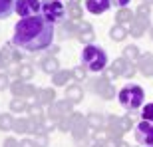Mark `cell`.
Wrapping results in <instances>:
<instances>
[{
	"label": "cell",
	"mask_w": 153,
	"mask_h": 147,
	"mask_svg": "<svg viewBox=\"0 0 153 147\" xmlns=\"http://www.w3.org/2000/svg\"><path fill=\"white\" fill-rule=\"evenodd\" d=\"M54 34H56L54 24H50L48 20H44L42 14H38V16L22 18L14 26L12 44L26 54H38L52 48Z\"/></svg>",
	"instance_id": "1"
},
{
	"label": "cell",
	"mask_w": 153,
	"mask_h": 147,
	"mask_svg": "<svg viewBox=\"0 0 153 147\" xmlns=\"http://www.w3.org/2000/svg\"><path fill=\"white\" fill-rule=\"evenodd\" d=\"M82 66H84L88 72H105L108 68V54L103 48L96 44H90V46H84L82 50Z\"/></svg>",
	"instance_id": "2"
},
{
	"label": "cell",
	"mask_w": 153,
	"mask_h": 147,
	"mask_svg": "<svg viewBox=\"0 0 153 147\" xmlns=\"http://www.w3.org/2000/svg\"><path fill=\"white\" fill-rule=\"evenodd\" d=\"M117 99L127 111H135V109L141 108L143 99H145V91H143L141 85L129 84V85H123V88L119 90Z\"/></svg>",
	"instance_id": "3"
},
{
	"label": "cell",
	"mask_w": 153,
	"mask_h": 147,
	"mask_svg": "<svg viewBox=\"0 0 153 147\" xmlns=\"http://www.w3.org/2000/svg\"><path fill=\"white\" fill-rule=\"evenodd\" d=\"M40 14L44 16V20H48L50 24H64L66 16H68V8L60 2V0H42V8Z\"/></svg>",
	"instance_id": "4"
},
{
	"label": "cell",
	"mask_w": 153,
	"mask_h": 147,
	"mask_svg": "<svg viewBox=\"0 0 153 147\" xmlns=\"http://www.w3.org/2000/svg\"><path fill=\"white\" fill-rule=\"evenodd\" d=\"M91 91H96L97 96H102V99H114L115 97V88L109 84L108 76H102V78L90 79V85H88Z\"/></svg>",
	"instance_id": "5"
},
{
	"label": "cell",
	"mask_w": 153,
	"mask_h": 147,
	"mask_svg": "<svg viewBox=\"0 0 153 147\" xmlns=\"http://www.w3.org/2000/svg\"><path fill=\"white\" fill-rule=\"evenodd\" d=\"M85 129H90V127H88V121H85V115L79 113V111H74L70 115V133L74 135L76 141L88 139V137H85Z\"/></svg>",
	"instance_id": "6"
},
{
	"label": "cell",
	"mask_w": 153,
	"mask_h": 147,
	"mask_svg": "<svg viewBox=\"0 0 153 147\" xmlns=\"http://www.w3.org/2000/svg\"><path fill=\"white\" fill-rule=\"evenodd\" d=\"M42 8V0H16V14L20 18L38 16Z\"/></svg>",
	"instance_id": "7"
},
{
	"label": "cell",
	"mask_w": 153,
	"mask_h": 147,
	"mask_svg": "<svg viewBox=\"0 0 153 147\" xmlns=\"http://www.w3.org/2000/svg\"><path fill=\"white\" fill-rule=\"evenodd\" d=\"M135 139L139 145L153 147V123L151 121H139L135 125Z\"/></svg>",
	"instance_id": "8"
},
{
	"label": "cell",
	"mask_w": 153,
	"mask_h": 147,
	"mask_svg": "<svg viewBox=\"0 0 153 147\" xmlns=\"http://www.w3.org/2000/svg\"><path fill=\"white\" fill-rule=\"evenodd\" d=\"M0 58H2V62H4L6 68H8L12 64H22L24 54H22V50H16L12 42H6V44L2 46V50H0Z\"/></svg>",
	"instance_id": "9"
},
{
	"label": "cell",
	"mask_w": 153,
	"mask_h": 147,
	"mask_svg": "<svg viewBox=\"0 0 153 147\" xmlns=\"http://www.w3.org/2000/svg\"><path fill=\"white\" fill-rule=\"evenodd\" d=\"M151 26H149V18L145 16H139V14H135V18H133V22L129 24V34L133 36V38H141L143 34H145V30H149Z\"/></svg>",
	"instance_id": "10"
},
{
	"label": "cell",
	"mask_w": 153,
	"mask_h": 147,
	"mask_svg": "<svg viewBox=\"0 0 153 147\" xmlns=\"http://www.w3.org/2000/svg\"><path fill=\"white\" fill-rule=\"evenodd\" d=\"M78 40L84 46L94 44V40H96V32H94V28H91L90 22H79L78 24Z\"/></svg>",
	"instance_id": "11"
},
{
	"label": "cell",
	"mask_w": 153,
	"mask_h": 147,
	"mask_svg": "<svg viewBox=\"0 0 153 147\" xmlns=\"http://www.w3.org/2000/svg\"><path fill=\"white\" fill-rule=\"evenodd\" d=\"M127 64H129V62H127L123 56L117 58V60H114V62H111V66H109V68H105V76H108L109 79H114V78H123Z\"/></svg>",
	"instance_id": "12"
},
{
	"label": "cell",
	"mask_w": 153,
	"mask_h": 147,
	"mask_svg": "<svg viewBox=\"0 0 153 147\" xmlns=\"http://www.w3.org/2000/svg\"><path fill=\"white\" fill-rule=\"evenodd\" d=\"M84 4L90 14H103V12L109 10L111 0H84Z\"/></svg>",
	"instance_id": "13"
},
{
	"label": "cell",
	"mask_w": 153,
	"mask_h": 147,
	"mask_svg": "<svg viewBox=\"0 0 153 147\" xmlns=\"http://www.w3.org/2000/svg\"><path fill=\"white\" fill-rule=\"evenodd\" d=\"M137 68H139V72L145 76V78H153V54H141V58H139V62L135 64Z\"/></svg>",
	"instance_id": "14"
},
{
	"label": "cell",
	"mask_w": 153,
	"mask_h": 147,
	"mask_svg": "<svg viewBox=\"0 0 153 147\" xmlns=\"http://www.w3.org/2000/svg\"><path fill=\"white\" fill-rule=\"evenodd\" d=\"M66 99H70V102L74 103H79L82 99H84V88L79 84H70V85H66Z\"/></svg>",
	"instance_id": "15"
},
{
	"label": "cell",
	"mask_w": 153,
	"mask_h": 147,
	"mask_svg": "<svg viewBox=\"0 0 153 147\" xmlns=\"http://www.w3.org/2000/svg\"><path fill=\"white\" fill-rule=\"evenodd\" d=\"M40 68H42V72H44V74L54 76V74L60 70V62H58L56 56H50V54H48L46 58H42V60H40Z\"/></svg>",
	"instance_id": "16"
},
{
	"label": "cell",
	"mask_w": 153,
	"mask_h": 147,
	"mask_svg": "<svg viewBox=\"0 0 153 147\" xmlns=\"http://www.w3.org/2000/svg\"><path fill=\"white\" fill-rule=\"evenodd\" d=\"M36 102L40 105H52V103L56 102V91H54V88H42V90H38Z\"/></svg>",
	"instance_id": "17"
},
{
	"label": "cell",
	"mask_w": 153,
	"mask_h": 147,
	"mask_svg": "<svg viewBox=\"0 0 153 147\" xmlns=\"http://www.w3.org/2000/svg\"><path fill=\"white\" fill-rule=\"evenodd\" d=\"M85 121H88V127L91 131H100L105 127V117L102 113H88L85 115Z\"/></svg>",
	"instance_id": "18"
},
{
	"label": "cell",
	"mask_w": 153,
	"mask_h": 147,
	"mask_svg": "<svg viewBox=\"0 0 153 147\" xmlns=\"http://www.w3.org/2000/svg\"><path fill=\"white\" fill-rule=\"evenodd\" d=\"M16 12V0H0V20L10 18Z\"/></svg>",
	"instance_id": "19"
},
{
	"label": "cell",
	"mask_w": 153,
	"mask_h": 147,
	"mask_svg": "<svg viewBox=\"0 0 153 147\" xmlns=\"http://www.w3.org/2000/svg\"><path fill=\"white\" fill-rule=\"evenodd\" d=\"M127 34H129V30L125 28V26H121V24H114L111 30H109V38L114 40V42H123L127 38Z\"/></svg>",
	"instance_id": "20"
},
{
	"label": "cell",
	"mask_w": 153,
	"mask_h": 147,
	"mask_svg": "<svg viewBox=\"0 0 153 147\" xmlns=\"http://www.w3.org/2000/svg\"><path fill=\"white\" fill-rule=\"evenodd\" d=\"M68 16H70L72 22H78V20L84 18V8H82L79 2H74V0H72V2L68 4Z\"/></svg>",
	"instance_id": "21"
},
{
	"label": "cell",
	"mask_w": 153,
	"mask_h": 147,
	"mask_svg": "<svg viewBox=\"0 0 153 147\" xmlns=\"http://www.w3.org/2000/svg\"><path fill=\"white\" fill-rule=\"evenodd\" d=\"M133 18H135V14H133L129 8H119L117 14H115V24L125 26V24H131V22H133Z\"/></svg>",
	"instance_id": "22"
},
{
	"label": "cell",
	"mask_w": 153,
	"mask_h": 147,
	"mask_svg": "<svg viewBox=\"0 0 153 147\" xmlns=\"http://www.w3.org/2000/svg\"><path fill=\"white\" fill-rule=\"evenodd\" d=\"M72 36L78 38V24L72 20H66L62 24V30H60V38H72Z\"/></svg>",
	"instance_id": "23"
},
{
	"label": "cell",
	"mask_w": 153,
	"mask_h": 147,
	"mask_svg": "<svg viewBox=\"0 0 153 147\" xmlns=\"http://www.w3.org/2000/svg\"><path fill=\"white\" fill-rule=\"evenodd\" d=\"M123 58L127 60V62L131 64H137L139 62V58H141V50L137 48V46H125V50H123Z\"/></svg>",
	"instance_id": "24"
},
{
	"label": "cell",
	"mask_w": 153,
	"mask_h": 147,
	"mask_svg": "<svg viewBox=\"0 0 153 147\" xmlns=\"http://www.w3.org/2000/svg\"><path fill=\"white\" fill-rule=\"evenodd\" d=\"M70 78H72V72H68V70H58L52 76V84L54 85H68Z\"/></svg>",
	"instance_id": "25"
},
{
	"label": "cell",
	"mask_w": 153,
	"mask_h": 147,
	"mask_svg": "<svg viewBox=\"0 0 153 147\" xmlns=\"http://www.w3.org/2000/svg\"><path fill=\"white\" fill-rule=\"evenodd\" d=\"M8 90L12 91V96H14V97H24V91H26V82H24V79H20V78H16L10 84V88H8ZM24 99H26V97H24Z\"/></svg>",
	"instance_id": "26"
},
{
	"label": "cell",
	"mask_w": 153,
	"mask_h": 147,
	"mask_svg": "<svg viewBox=\"0 0 153 147\" xmlns=\"http://www.w3.org/2000/svg\"><path fill=\"white\" fill-rule=\"evenodd\" d=\"M28 105H30V103L26 102L24 97H14V99H10V111H12V113L28 111Z\"/></svg>",
	"instance_id": "27"
},
{
	"label": "cell",
	"mask_w": 153,
	"mask_h": 147,
	"mask_svg": "<svg viewBox=\"0 0 153 147\" xmlns=\"http://www.w3.org/2000/svg\"><path fill=\"white\" fill-rule=\"evenodd\" d=\"M34 66L32 64H20L18 66V78L20 79H24V82H28V79H32L34 78Z\"/></svg>",
	"instance_id": "28"
},
{
	"label": "cell",
	"mask_w": 153,
	"mask_h": 147,
	"mask_svg": "<svg viewBox=\"0 0 153 147\" xmlns=\"http://www.w3.org/2000/svg\"><path fill=\"white\" fill-rule=\"evenodd\" d=\"M14 127V115L12 113H0V131H12Z\"/></svg>",
	"instance_id": "29"
},
{
	"label": "cell",
	"mask_w": 153,
	"mask_h": 147,
	"mask_svg": "<svg viewBox=\"0 0 153 147\" xmlns=\"http://www.w3.org/2000/svg\"><path fill=\"white\" fill-rule=\"evenodd\" d=\"M12 131H16V133H30V121H28V117L14 119V127H12Z\"/></svg>",
	"instance_id": "30"
},
{
	"label": "cell",
	"mask_w": 153,
	"mask_h": 147,
	"mask_svg": "<svg viewBox=\"0 0 153 147\" xmlns=\"http://www.w3.org/2000/svg\"><path fill=\"white\" fill-rule=\"evenodd\" d=\"M44 105H40L38 102H34V103H30L28 105V117H36V119H46V115H44Z\"/></svg>",
	"instance_id": "31"
},
{
	"label": "cell",
	"mask_w": 153,
	"mask_h": 147,
	"mask_svg": "<svg viewBox=\"0 0 153 147\" xmlns=\"http://www.w3.org/2000/svg\"><path fill=\"white\" fill-rule=\"evenodd\" d=\"M56 105H58V109L62 111L64 117H68V115L74 113V103L70 102V99H56Z\"/></svg>",
	"instance_id": "32"
},
{
	"label": "cell",
	"mask_w": 153,
	"mask_h": 147,
	"mask_svg": "<svg viewBox=\"0 0 153 147\" xmlns=\"http://www.w3.org/2000/svg\"><path fill=\"white\" fill-rule=\"evenodd\" d=\"M46 115H48V121H52V123H58V121H60V119L64 117V115H62V111L58 109L56 102L52 103V105H48V113H46Z\"/></svg>",
	"instance_id": "33"
},
{
	"label": "cell",
	"mask_w": 153,
	"mask_h": 147,
	"mask_svg": "<svg viewBox=\"0 0 153 147\" xmlns=\"http://www.w3.org/2000/svg\"><path fill=\"white\" fill-rule=\"evenodd\" d=\"M72 78H74L76 84H82V82L88 79V70H85L84 66H78V68L72 70Z\"/></svg>",
	"instance_id": "34"
},
{
	"label": "cell",
	"mask_w": 153,
	"mask_h": 147,
	"mask_svg": "<svg viewBox=\"0 0 153 147\" xmlns=\"http://www.w3.org/2000/svg\"><path fill=\"white\" fill-rule=\"evenodd\" d=\"M119 127H121V131H131V127H133V121H131V115H121L119 117Z\"/></svg>",
	"instance_id": "35"
},
{
	"label": "cell",
	"mask_w": 153,
	"mask_h": 147,
	"mask_svg": "<svg viewBox=\"0 0 153 147\" xmlns=\"http://www.w3.org/2000/svg\"><path fill=\"white\" fill-rule=\"evenodd\" d=\"M34 143L36 147H48L50 137H48V133H38V135H34Z\"/></svg>",
	"instance_id": "36"
},
{
	"label": "cell",
	"mask_w": 153,
	"mask_h": 147,
	"mask_svg": "<svg viewBox=\"0 0 153 147\" xmlns=\"http://www.w3.org/2000/svg\"><path fill=\"white\" fill-rule=\"evenodd\" d=\"M141 119H143V121H151V123H153V103H147V105L141 109Z\"/></svg>",
	"instance_id": "37"
},
{
	"label": "cell",
	"mask_w": 153,
	"mask_h": 147,
	"mask_svg": "<svg viewBox=\"0 0 153 147\" xmlns=\"http://www.w3.org/2000/svg\"><path fill=\"white\" fill-rule=\"evenodd\" d=\"M135 14H139V16H145V18H149V16H151V6L143 2V4H139V6H137V12H135Z\"/></svg>",
	"instance_id": "38"
},
{
	"label": "cell",
	"mask_w": 153,
	"mask_h": 147,
	"mask_svg": "<svg viewBox=\"0 0 153 147\" xmlns=\"http://www.w3.org/2000/svg\"><path fill=\"white\" fill-rule=\"evenodd\" d=\"M10 78H8V74H4V72H0V91H4L6 88H10Z\"/></svg>",
	"instance_id": "39"
},
{
	"label": "cell",
	"mask_w": 153,
	"mask_h": 147,
	"mask_svg": "<svg viewBox=\"0 0 153 147\" xmlns=\"http://www.w3.org/2000/svg\"><path fill=\"white\" fill-rule=\"evenodd\" d=\"M56 127L60 131H64V133H66V131H70V115H68V117H62V119H60V121L56 123Z\"/></svg>",
	"instance_id": "40"
},
{
	"label": "cell",
	"mask_w": 153,
	"mask_h": 147,
	"mask_svg": "<svg viewBox=\"0 0 153 147\" xmlns=\"http://www.w3.org/2000/svg\"><path fill=\"white\" fill-rule=\"evenodd\" d=\"M135 72H137V66H135V64H127V68H125V74H123V78H127V79H129V78H133V76H135Z\"/></svg>",
	"instance_id": "41"
},
{
	"label": "cell",
	"mask_w": 153,
	"mask_h": 147,
	"mask_svg": "<svg viewBox=\"0 0 153 147\" xmlns=\"http://www.w3.org/2000/svg\"><path fill=\"white\" fill-rule=\"evenodd\" d=\"M2 147H20V141L14 137H6V141L2 143Z\"/></svg>",
	"instance_id": "42"
},
{
	"label": "cell",
	"mask_w": 153,
	"mask_h": 147,
	"mask_svg": "<svg viewBox=\"0 0 153 147\" xmlns=\"http://www.w3.org/2000/svg\"><path fill=\"white\" fill-rule=\"evenodd\" d=\"M111 4L117 6V8H125V6L129 4V0H111Z\"/></svg>",
	"instance_id": "43"
},
{
	"label": "cell",
	"mask_w": 153,
	"mask_h": 147,
	"mask_svg": "<svg viewBox=\"0 0 153 147\" xmlns=\"http://www.w3.org/2000/svg\"><path fill=\"white\" fill-rule=\"evenodd\" d=\"M20 147H36V143H34V139H22Z\"/></svg>",
	"instance_id": "44"
},
{
	"label": "cell",
	"mask_w": 153,
	"mask_h": 147,
	"mask_svg": "<svg viewBox=\"0 0 153 147\" xmlns=\"http://www.w3.org/2000/svg\"><path fill=\"white\" fill-rule=\"evenodd\" d=\"M58 52H60V46H54V48H50V56H56Z\"/></svg>",
	"instance_id": "45"
},
{
	"label": "cell",
	"mask_w": 153,
	"mask_h": 147,
	"mask_svg": "<svg viewBox=\"0 0 153 147\" xmlns=\"http://www.w3.org/2000/svg\"><path fill=\"white\" fill-rule=\"evenodd\" d=\"M115 147H131V145H129V143H125L123 139H121V141H117V143H115Z\"/></svg>",
	"instance_id": "46"
},
{
	"label": "cell",
	"mask_w": 153,
	"mask_h": 147,
	"mask_svg": "<svg viewBox=\"0 0 153 147\" xmlns=\"http://www.w3.org/2000/svg\"><path fill=\"white\" fill-rule=\"evenodd\" d=\"M91 147H108V145H105L103 141H94V145H91Z\"/></svg>",
	"instance_id": "47"
},
{
	"label": "cell",
	"mask_w": 153,
	"mask_h": 147,
	"mask_svg": "<svg viewBox=\"0 0 153 147\" xmlns=\"http://www.w3.org/2000/svg\"><path fill=\"white\" fill-rule=\"evenodd\" d=\"M149 38L153 40V26H151V28H149Z\"/></svg>",
	"instance_id": "48"
},
{
	"label": "cell",
	"mask_w": 153,
	"mask_h": 147,
	"mask_svg": "<svg viewBox=\"0 0 153 147\" xmlns=\"http://www.w3.org/2000/svg\"><path fill=\"white\" fill-rule=\"evenodd\" d=\"M2 68H6V64L2 62V58H0V70H2Z\"/></svg>",
	"instance_id": "49"
},
{
	"label": "cell",
	"mask_w": 153,
	"mask_h": 147,
	"mask_svg": "<svg viewBox=\"0 0 153 147\" xmlns=\"http://www.w3.org/2000/svg\"><path fill=\"white\" fill-rule=\"evenodd\" d=\"M143 2H145V4H149V6L153 4V0H143Z\"/></svg>",
	"instance_id": "50"
},
{
	"label": "cell",
	"mask_w": 153,
	"mask_h": 147,
	"mask_svg": "<svg viewBox=\"0 0 153 147\" xmlns=\"http://www.w3.org/2000/svg\"><path fill=\"white\" fill-rule=\"evenodd\" d=\"M60 2H62V0H60Z\"/></svg>",
	"instance_id": "51"
}]
</instances>
